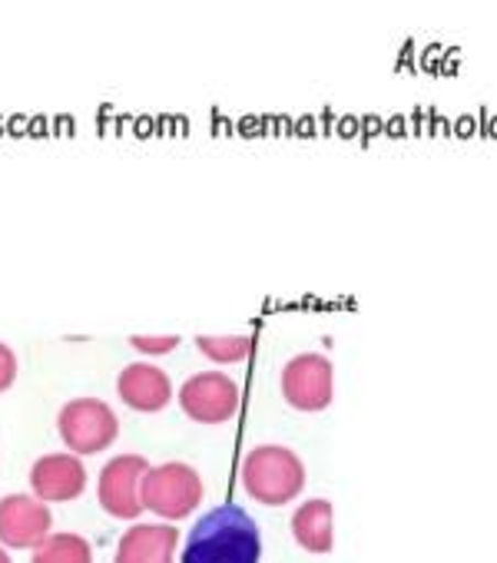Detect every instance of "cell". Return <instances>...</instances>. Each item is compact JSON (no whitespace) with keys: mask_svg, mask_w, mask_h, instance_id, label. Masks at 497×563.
<instances>
[{"mask_svg":"<svg viewBox=\"0 0 497 563\" xmlns=\"http://www.w3.org/2000/svg\"><path fill=\"white\" fill-rule=\"evenodd\" d=\"M263 537L256 520L235 504H222L196 520L179 563H259Z\"/></svg>","mask_w":497,"mask_h":563,"instance_id":"6da1fadb","label":"cell"},{"mask_svg":"<svg viewBox=\"0 0 497 563\" xmlns=\"http://www.w3.org/2000/svg\"><path fill=\"white\" fill-rule=\"evenodd\" d=\"M242 484L256 504L286 507L306 487V464L283 444H259L256 451H248L242 464Z\"/></svg>","mask_w":497,"mask_h":563,"instance_id":"7a4b0ae2","label":"cell"},{"mask_svg":"<svg viewBox=\"0 0 497 563\" xmlns=\"http://www.w3.org/2000/svg\"><path fill=\"white\" fill-rule=\"evenodd\" d=\"M202 477L196 467L183 461H169L159 467H150L140 484V504L143 510H153L163 520H183L202 504Z\"/></svg>","mask_w":497,"mask_h":563,"instance_id":"3957f363","label":"cell"},{"mask_svg":"<svg viewBox=\"0 0 497 563\" xmlns=\"http://www.w3.org/2000/svg\"><path fill=\"white\" fill-rule=\"evenodd\" d=\"M57 431L64 438V444L74 451V457L80 454H100L107 451L117 434H120V421L113 415V408L100 398H74L60 408L57 415Z\"/></svg>","mask_w":497,"mask_h":563,"instance_id":"277c9868","label":"cell"},{"mask_svg":"<svg viewBox=\"0 0 497 563\" xmlns=\"http://www.w3.org/2000/svg\"><path fill=\"white\" fill-rule=\"evenodd\" d=\"M335 395V368L325 355H296L283 368V398L296 411H325Z\"/></svg>","mask_w":497,"mask_h":563,"instance_id":"5b68a950","label":"cell"},{"mask_svg":"<svg viewBox=\"0 0 497 563\" xmlns=\"http://www.w3.org/2000/svg\"><path fill=\"white\" fill-rule=\"evenodd\" d=\"M179 408L196 424H225L239 415V385L225 372H202L183 382Z\"/></svg>","mask_w":497,"mask_h":563,"instance_id":"8992f818","label":"cell"},{"mask_svg":"<svg viewBox=\"0 0 497 563\" xmlns=\"http://www.w3.org/2000/svg\"><path fill=\"white\" fill-rule=\"evenodd\" d=\"M150 471V461L143 454H120L103 464L100 481H97V497L100 507L110 517L120 520H136L143 504H140V484Z\"/></svg>","mask_w":497,"mask_h":563,"instance_id":"52a82bcc","label":"cell"},{"mask_svg":"<svg viewBox=\"0 0 497 563\" xmlns=\"http://www.w3.org/2000/svg\"><path fill=\"white\" fill-rule=\"evenodd\" d=\"M54 514L34 494H8L0 497V543L11 550L41 547L51 537Z\"/></svg>","mask_w":497,"mask_h":563,"instance_id":"ba28073f","label":"cell"},{"mask_svg":"<svg viewBox=\"0 0 497 563\" xmlns=\"http://www.w3.org/2000/svg\"><path fill=\"white\" fill-rule=\"evenodd\" d=\"M34 497L44 504H67L87 490V467L74 454H44L31 467Z\"/></svg>","mask_w":497,"mask_h":563,"instance_id":"9c48e42d","label":"cell"},{"mask_svg":"<svg viewBox=\"0 0 497 563\" xmlns=\"http://www.w3.org/2000/svg\"><path fill=\"white\" fill-rule=\"evenodd\" d=\"M117 395L123 398L126 408L153 415V411H163L173 401V385H169V375L163 368L136 362V365H126L120 372Z\"/></svg>","mask_w":497,"mask_h":563,"instance_id":"30bf717a","label":"cell"},{"mask_svg":"<svg viewBox=\"0 0 497 563\" xmlns=\"http://www.w3.org/2000/svg\"><path fill=\"white\" fill-rule=\"evenodd\" d=\"M179 530L173 523H133L117 547V563H173Z\"/></svg>","mask_w":497,"mask_h":563,"instance_id":"8fae6325","label":"cell"},{"mask_svg":"<svg viewBox=\"0 0 497 563\" xmlns=\"http://www.w3.org/2000/svg\"><path fill=\"white\" fill-rule=\"evenodd\" d=\"M292 537L302 550L325 556L335 547V530H332V504L316 497L306 500L296 514H292Z\"/></svg>","mask_w":497,"mask_h":563,"instance_id":"7c38bea8","label":"cell"},{"mask_svg":"<svg viewBox=\"0 0 497 563\" xmlns=\"http://www.w3.org/2000/svg\"><path fill=\"white\" fill-rule=\"evenodd\" d=\"M31 563H93V550L80 533H51Z\"/></svg>","mask_w":497,"mask_h":563,"instance_id":"4fadbf2b","label":"cell"},{"mask_svg":"<svg viewBox=\"0 0 497 563\" xmlns=\"http://www.w3.org/2000/svg\"><path fill=\"white\" fill-rule=\"evenodd\" d=\"M196 345L216 365H235L253 352V339L248 335H199Z\"/></svg>","mask_w":497,"mask_h":563,"instance_id":"5bb4252c","label":"cell"},{"mask_svg":"<svg viewBox=\"0 0 497 563\" xmlns=\"http://www.w3.org/2000/svg\"><path fill=\"white\" fill-rule=\"evenodd\" d=\"M130 345H133L136 352H143V355H169V352L179 345V335H156V339H150V335H133Z\"/></svg>","mask_w":497,"mask_h":563,"instance_id":"9a60e30c","label":"cell"},{"mask_svg":"<svg viewBox=\"0 0 497 563\" xmlns=\"http://www.w3.org/2000/svg\"><path fill=\"white\" fill-rule=\"evenodd\" d=\"M14 382H18V355L11 352V345L0 342V395H4Z\"/></svg>","mask_w":497,"mask_h":563,"instance_id":"2e32d148","label":"cell"},{"mask_svg":"<svg viewBox=\"0 0 497 563\" xmlns=\"http://www.w3.org/2000/svg\"><path fill=\"white\" fill-rule=\"evenodd\" d=\"M0 563H14V560L8 556V550H4V547H0Z\"/></svg>","mask_w":497,"mask_h":563,"instance_id":"e0dca14e","label":"cell"}]
</instances>
